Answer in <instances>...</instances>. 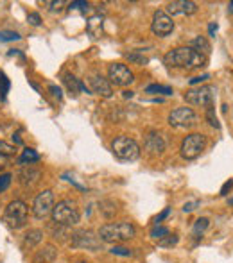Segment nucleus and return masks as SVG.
Segmentation results:
<instances>
[{"instance_id": "1", "label": "nucleus", "mask_w": 233, "mask_h": 263, "mask_svg": "<svg viewBox=\"0 0 233 263\" xmlns=\"http://www.w3.org/2000/svg\"><path fill=\"white\" fill-rule=\"evenodd\" d=\"M206 61L208 59L205 55L195 52L190 47H177V49L165 54L164 58V63L167 66H171V68H187V70L206 66Z\"/></svg>"}, {"instance_id": "2", "label": "nucleus", "mask_w": 233, "mask_h": 263, "mask_svg": "<svg viewBox=\"0 0 233 263\" xmlns=\"http://www.w3.org/2000/svg\"><path fill=\"white\" fill-rule=\"evenodd\" d=\"M136 229L129 222H115V224H106L99 229V238L102 243H120L135 238Z\"/></svg>"}, {"instance_id": "3", "label": "nucleus", "mask_w": 233, "mask_h": 263, "mask_svg": "<svg viewBox=\"0 0 233 263\" xmlns=\"http://www.w3.org/2000/svg\"><path fill=\"white\" fill-rule=\"evenodd\" d=\"M81 220V213L77 208V202L72 199H63L58 204H54L52 210V222L63 228H68V226H76Z\"/></svg>"}, {"instance_id": "4", "label": "nucleus", "mask_w": 233, "mask_h": 263, "mask_svg": "<svg viewBox=\"0 0 233 263\" xmlns=\"http://www.w3.org/2000/svg\"><path fill=\"white\" fill-rule=\"evenodd\" d=\"M29 208L24 201H13L7 204L6 211H4V222L9 226L11 229H22L27 224Z\"/></svg>"}, {"instance_id": "5", "label": "nucleus", "mask_w": 233, "mask_h": 263, "mask_svg": "<svg viewBox=\"0 0 233 263\" xmlns=\"http://www.w3.org/2000/svg\"><path fill=\"white\" fill-rule=\"evenodd\" d=\"M112 151L122 161H135L140 158V145L129 136H117L112 142Z\"/></svg>"}, {"instance_id": "6", "label": "nucleus", "mask_w": 233, "mask_h": 263, "mask_svg": "<svg viewBox=\"0 0 233 263\" xmlns=\"http://www.w3.org/2000/svg\"><path fill=\"white\" fill-rule=\"evenodd\" d=\"M217 90L213 86H201V88H192L185 93V101L192 106H203V107H212L216 102Z\"/></svg>"}, {"instance_id": "7", "label": "nucleus", "mask_w": 233, "mask_h": 263, "mask_svg": "<svg viewBox=\"0 0 233 263\" xmlns=\"http://www.w3.org/2000/svg\"><path fill=\"white\" fill-rule=\"evenodd\" d=\"M205 136L199 135V133H192V135L185 136V140L181 142V156L185 159H195L205 151Z\"/></svg>"}, {"instance_id": "8", "label": "nucleus", "mask_w": 233, "mask_h": 263, "mask_svg": "<svg viewBox=\"0 0 233 263\" xmlns=\"http://www.w3.org/2000/svg\"><path fill=\"white\" fill-rule=\"evenodd\" d=\"M198 122V115L194 113L192 107H176L174 111H171L169 115V124L172 127H177V129H188L192 125H195Z\"/></svg>"}, {"instance_id": "9", "label": "nucleus", "mask_w": 233, "mask_h": 263, "mask_svg": "<svg viewBox=\"0 0 233 263\" xmlns=\"http://www.w3.org/2000/svg\"><path fill=\"white\" fill-rule=\"evenodd\" d=\"M70 243H72V247H76V249H86V251L102 249V240L92 231H77V233H74Z\"/></svg>"}, {"instance_id": "10", "label": "nucleus", "mask_w": 233, "mask_h": 263, "mask_svg": "<svg viewBox=\"0 0 233 263\" xmlns=\"http://www.w3.org/2000/svg\"><path fill=\"white\" fill-rule=\"evenodd\" d=\"M54 210V194L52 190H43L42 194L36 195L34 204H32V215L40 220L47 218L49 215H52Z\"/></svg>"}, {"instance_id": "11", "label": "nucleus", "mask_w": 233, "mask_h": 263, "mask_svg": "<svg viewBox=\"0 0 233 263\" xmlns=\"http://www.w3.org/2000/svg\"><path fill=\"white\" fill-rule=\"evenodd\" d=\"M108 79H110V83L117 84V86H129V84L135 81V76H133V72L126 65H122V63H113L108 68Z\"/></svg>"}, {"instance_id": "12", "label": "nucleus", "mask_w": 233, "mask_h": 263, "mask_svg": "<svg viewBox=\"0 0 233 263\" xmlns=\"http://www.w3.org/2000/svg\"><path fill=\"white\" fill-rule=\"evenodd\" d=\"M151 29H153V32L156 36H167L172 32V29H174V22H172V18L169 16L165 11H156V13L153 14V24H151Z\"/></svg>"}, {"instance_id": "13", "label": "nucleus", "mask_w": 233, "mask_h": 263, "mask_svg": "<svg viewBox=\"0 0 233 263\" xmlns=\"http://www.w3.org/2000/svg\"><path fill=\"white\" fill-rule=\"evenodd\" d=\"M198 11V4L190 2V0H174V2L167 4V14L169 16H188V14H194Z\"/></svg>"}, {"instance_id": "14", "label": "nucleus", "mask_w": 233, "mask_h": 263, "mask_svg": "<svg viewBox=\"0 0 233 263\" xmlns=\"http://www.w3.org/2000/svg\"><path fill=\"white\" fill-rule=\"evenodd\" d=\"M144 149L147 151V154L151 156H158L165 151V140L160 133L151 131L146 135V142H144Z\"/></svg>"}, {"instance_id": "15", "label": "nucleus", "mask_w": 233, "mask_h": 263, "mask_svg": "<svg viewBox=\"0 0 233 263\" xmlns=\"http://www.w3.org/2000/svg\"><path fill=\"white\" fill-rule=\"evenodd\" d=\"M40 177H42V170H40L38 166L27 165V166H22V168L18 170V183L25 188L34 186V184L40 181Z\"/></svg>"}, {"instance_id": "16", "label": "nucleus", "mask_w": 233, "mask_h": 263, "mask_svg": "<svg viewBox=\"0 0 233 263\" xmlns=\"http://www.w3.org/2000/svg\"><path fill=\"white\" fill-rule=\"evenodd\" d=\"M90 90L94 91L95 95H101L104 99H110L113 95V88H112V83L108 79H104L102 76L99 73H94L90 77Z\"/></svg>"}, {"instance_id": "17", "label": "nucleus", "mask_w": 233, "mask_h": 263, "mask_svg": "<svg viewBox=\"0 0 233 263\" xmlns=\"http://www.w3.org/2000/svg\"><path fill=\"white\" fill-rule=\"evenodd\" d=\"M187 47H190V49H194L195 52L203 54L206 58V55H210L212 52V47H210L208 40L205 38V36H195L194 40H190V43H188Z\"/></svg>"}, {"instance_id": "18", "label": "nucleus", "mask_w": 233, "mask_h": 263, "mask_svg": "<svg viewBox=\"0 0 233 263\" xmlns=\"http://www.w3.org/2000/svg\"><path fill=\"white\" fill-rule=\"evenodd\" d=\"M63 81H65V84H66V88H68L70 93L76 95V93H79V91H86L88 93V88L84 86V84L81 83L76 76H72V73H65V76H63Z\"/></svg>"}, {"instance_id": "19", "label": "nucleus", "mask_w": 233, "mask_h": 263, "mask_svg": "<svg viewBox=\"0 0 233 263\" xmlns=\"http://www.w3.org/2000/svg\"><path fill=\"white\" fill-rule=\"evenodd\" d=\"M86 31H88V34H90L92 38H101V34H102V16H99V14L92 16L90 20H88V24H86Z\"/></svg>"}, {"instance_id": "20", "label": "nucleus", "mask_w": 233, "mask_h": 263, "mask_svg": "<svg viewBox=\"0 0 233 263\" xmlns=\"http://www.w3.org/2000/svg\"><path fill=\"white\" fill-rule=\"evenodd\" d=\"M42 240H43V231H42V229H31V231H27V233H25V236H24V247L32 249V247L38 246Z\"/></svg>"}, {"instance_id": "21", "label": "nucleus", "mask_w": 233, "mask_h": 263, "mask_svg": "<svg viewBox=\"0 0 233 263\" xmlns=\"http://www.w3.org/2000/svg\"><path fill=\"white\" fill-rule=\"evenodd\" d=\"M40 161V154L36 153L34 149H24L22 151V156L18 158V163L22 166H27V165H34V163Z\"/></svg>"}, {"instance_id": "22", "label": "nucleus", "mask_w": 233, "mask_h": 263, "mask_svg": "<svg viewBox=\"0 0 233 263\" xmlns=\"http://www.w3.org/2000/svg\"><path fill=\"white\" fill-rule=\"evenodd\" d=\"M99 211H101L106 218H113L117 213V204L113 201H101L99 202Z\"/></svg>"}, {"instance_id": "23", "label": "nucleus", "mask_w": 233, "mask_h": 263, "mask_svg": "<svg viewBox=\"0 0 233 263\" xmlns=\"http://www.w3.org/2000/svg\"><path fill=\"white\" fill-rule=\"evenodd\" d=\"M210 226V220L206 217H201V218H198V220H195V224H194V236H201L203 233L206 231V228H208Z\"/></svg>"}, {"instance_id": "24", "label": "nucleus", "mask_w": 233, "mask_h": 263, "mask_svg": "<svg viewBox=\"0 0 233 263\" xmlns=\"http://www.w3.org/2000/svg\"><path fill=\"white\" fill-rule=\"evenodd\" d=\"M146 93H164V95H172V88L162 86V84H149L146 88Z\"/></svg>"}, {"instance_id": "25", "label": "nucleus", "mask_w": 233, "mask_h": 263, "mask_svg": "<svg viewBox=\"0 0 233 263\" xmlns=\"http://www.w3.org/2000/svg\"><path fill=\"white\" fill-rule=\"evenodd\" d=\"M169 235H171V233H169V229L164 228V226H156V228L151 229V238L158 240V242H160V240H164L165 236H169Z\"/></svg>"}, {"instance_id": "26", "label": "nucleus", "mask_w": 233, "mask_h": 263, "mask_svg": "<svg viewBox=\"0 0 233 263\" xmlns=\"http://www.w3.org/2000/svg\"><path fill=\"white\" fill-rule=\"evenodd\" d=\"M20 38L22 36L16 31H7V29L0 31V42H18Z\"/></svg>"}, {"instance_id": "27", "label": "nucleus", "mask_w": 233, "mask_h": 263, "mask_svg": "<svg viewBox=\"0 0 233 263\" xmlns=\"http://www.w3.org/2000/svg\"><path fill=\"white\" fill-rule=\"evenodd\" d=\"M36 258H38V260H43V261H52L54 258H56V249H54L52 246H47L45 251H43V253H40Z\"/></svg>"}, {"instance_id": "28", "label": "nucleus", "mask_w": 233, "mask_h": 263, "mask_svg": "<svg viewBox=\"0 0 233 263\" xmlns=\"http://www.w3.org/2000/svg\"><path fill=\"white\" fill-rule=\"evenodd\" d=\"M206 120L210 122V125L212 127H216V129H219L221 127V124H219V120H217V117H216V107H206Z\"/></svg>"}, {"instance_id": "29", "label": "nucleus", "mask_w": 233, "mask_h": 263, "mask_svg": "<svg viewBox=\"0 0 233 263\" xmlns=\"http://www.w3.org/2000/svg\"><path fill=\"white\" fill-rule=\"evenodd\" d=\"M14 153H16V147L11 145V143L2 142V140H0V154H2V156H9V158H11Z\"/></svg>"}, {"instance_id": "30", "label": "nucleus", "mask_w": 233, "mask_h": 263, "mask_svg": "<svg viewBox=\"0 0 233 263\" xmlns=\"http://www.w3.org/2000/svg\"><path fill=\"white\" fill-rule=\"evenodd\" d=\"M7 91H9V79L6 77V73L0 72V99L6 97Z\"/></svg>"}, {"instance_id": "31", "label": "nucleus", "mask_w": 233, "mask_h": 263, "mask_svg": "<svg viewBox=\"0 0 233 263\" xmlns=\"http://www.w3.org/2000/svg\"><path fill=\"white\" fill-rule=\"evenodd\" d=\"M11 179H13V176H11V174H0V194L9 188Z\"/></svg>"}, {"instance_id": "32", "label": "nucleus", "mask_w": 233, "mask_h": 263, "mask_svg": "<svg viewBox=\"0 0 233 263\" xmlns=\"http://www.w3.org/2000/svg\"><path fill=\"white\" fill-rule=\"evenodd\" d=\"M177 240H180V236H177V235H169V236H165L164 240H160L158 243H160L162 247H172V246H176V243H177Z\"/></svg>"}, {"instance_id": "33", "label": "nucleus", "mask_w": 233, "mask_h": 263, "mask_svg": "<svg viewBox=\"0 0 233 263\" xmlns=\"http://www.w3.org/2000/svg\"><path fill=\"white\" fill-rule=\"evenodd\" d=\"M112 254H115V256H131V251L129 249H126V247H122V246H113L112 247V251H110Z\"/></svg>"}, {"instance_id": "34", "label": "nucleus", "mask_w": 233, "mask_h": 263, "mask_svg": "<svg viewBox=\"0 0 233 263\" xmlns=\"http://www.w3.org/2000/svg\"><path fill=\"white\" fill-rule=\"evenodd\" d=\"M128 59L131 63H136V65H147L149 63V59L146 55H140V54H128Z\"/></svg>"}, {"instance_id": "35", "label": "nucleus", "mask_w": 233, "mask_h": 263, "mask_svg": "<svg viewBox=\"0 0 233 263\" xmlns=\"http://www.w3.org/2000/svg\"><path fill=\"white\" fill-rule=\"evenodd\" d=\"M88 7H90V4L84 2V0H76V2L70 4V9H83L84 13L88 11Z\"/></svg>"}, {"instance_id": "36", "label": "nucleus", "mask_w": 233, "mask_h": 263, "mask_svg": "<svg viewBox=\"0 0 233 263\" xmlns=\"http://www.w3.org/2000/svg\"><path fill=\"white\" fill-rule=\"evenodd\" d=\"M27 22L31 25H34V27H38V25L42 24V16H40L38 13H29L27 14Z\"/></svg>"}, {"instance_id": "37", "label": "nucleus", "mask_w": 233, "mask_h": 263, "mask_svg": "<svg viewBox=\"0 0 233 263\" xmlns=\"http://www.w3.org/2000/svg\"><path fill=\"white\" fill-rule=\"evenodd\" d=\"M45 6H49L50 11H61L63 6H66V2H63V0H58V2H45Z\"/></svg>"}, {"instance_id": "38", "label": "nucleus", "mask_w": 233, "mask_h": 263, "mask_svg": "<svg viewBox=\"0 0 233 263\" xmlns=\"http://www.w3.org/2000/svg\"><path fill=\"white\" fill-rule=\"evenodd\" d=\"M49 91H50V93L54 95V97L58 99V101H61V99H63L61 88H59V86H56V84H50V86H49Z\"/></svg>"}, {"instance_id": "39", "label": "nucleus", "mask_w": 233, "mask_h": 263, "mask_svg": "<svg viewBox=\"0 0 233 263\" xmlns=\"http://www.w3.org/2000/svg\"><path fill=\"white\" fill-rule=\"evenodd\" d=\"M199 204H201V202H199V201H194V202H187V204L183 206V211H185V213H190V211H194L195 208H198Z\"/></svg>"}, {"instance_id": "40", "label": "nucleus", "mask_w": 233, "mask_h": 263, "mask_svg": "<svg viewBox=\"0 0 233 263\" xmlns=\"http://www.w3.org/2000/svg\"><path fill=\"white\" fill-rule=\"evenodd\" d=\"M233 188V179H230V181H226V183L223 184V188H221V195H228V192H230Z\"/></svg>"}, {"instance_id": "41", "label": "nucleus", "mask_w": 233, "mask_h": 263, "mask_svg": "<svg viewBox=\"0 0 233 263\" xmlns=\"http://www.w3.org/2000/svg\"><path fill=\"white\" fill-rule=\"evenodd\" d=\"M169 213H171V210H169V208H165L164 211H162V213H160V215H158V217H156V218H154V224H156V226H158V224H160V222H162V220H164V218H167V217H169Z\"/></svg>"}, {"instance_id": "42", "label": "nucleus", "mask_w": 233, "mask_h": 263, "mask_svg": "<svg viewBox=\"0 0 233 263\" xmlns=\"http://www.w3.org/2000/svg\"><path fill=\"white\" fill-rule=\"evenodd\" d=\"M206 79H210L208 73H205V76H199V77H194V79H190V86H194V84L203 83V81H206Z\"/></svg>"}, {"instance_id": "43", "label": "nucleus", "mask_w": 233, "mask_h": 263, "mask_svg": "<svg viewBox=\"0 0 233 263\" xmlns=\"http://www.w3.org/2000/svg\"><path fill=\"white\" fill-rule=\"evenodd\" d=\"M7 163H9V156H2V154H0V168L7 166Z\"/></svg>"}, {"instance_id": "44", "label": "nucleus", "mask_w": 233, "mask_h": 263, "mask_svg": "<svg viewBox=\"0 0 233 263\" xmlns=\"http://www.w3.org/2000/svg\"><path fill=\"white\" fill-rule=\"evenodd\" d=\"M208 32H210V36H216V32H217V24H210V25H208Z\"/></svg>"}, {"instance_id": "45", "label": "nucleus", "mask_w": 233, "mask_h": 263, "mask_svg": "<svg viewBox=\"0 0 233 263\" xmlns=\"http://www.w3.org/2000/svg\"><path fill=\"white\" fill-rule=\"evenodd\" d=\"M124 97L126 99H131L133 97V91H124Z\"/></svg>"}, {"instance_id": "46", "label": "nucleus", "mask_w": 233, "mask_h": 263, "mask_svg": "<svg viewBox=\"0 0 233 263\" xmlns=\"http://www.w3.org/2000/svg\"><path fill=\"white\" fill-rule=\"evenodd\" d=\"M228 11H230V13H233V2H230V7H228Z\"/></svg>"}, {"instance_id": "47", "label": "nucleus", "mask_w": 233, "mask_h": 263, "mask_svg": "<svg viewBox=\"0 0 233 263\" xmlns=\"http://www.w3.org/2000/svg\"><path fill=\"white\" fill-rule=\"evenodd\" d=\"M34 263H47V261H42V260H38V258H36V260H34Z\"/></svg>"}, {"instance_id": "48", "label": "nucleus", "mask_w": 233, "mask_h": 263, "mask_svg": "<svg viewBox=\"0 0 233 263\" xmlns=\"http://www.w3.org/2000/svg\"><path fill=\"white\" fill-rule=\"evenodd\" d=\"M230 204H233V197H231V199H230Z\"/></svg>"}, {"instance_id": "49", "label": "nucleus", "mask_w": 233, "mask_h": 263, "mask_svg": "<svg viewBox=\"0 0 233 263\" xmlns=\"http://www.w3.org/2000/svg\"><path fill=\"white\" fill-rule=\"evenodd\" d=\"M77 263H88V261H77Z\"/></svg>"}]
</instances>
